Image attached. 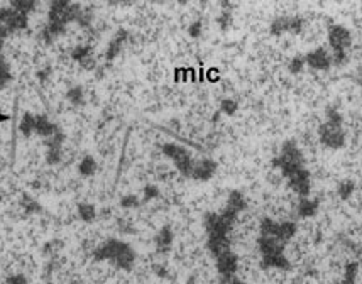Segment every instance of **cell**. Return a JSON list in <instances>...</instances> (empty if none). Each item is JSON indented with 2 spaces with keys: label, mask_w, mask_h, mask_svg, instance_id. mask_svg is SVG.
I'll return each instance as SVG.
<instances>
[{
  "label": "cell",
  "mask_w": 362,
  "mask_h": 284,
  "mask_svg": "<svg viewBox=\"0 0 362 284\" xmlns=\"http://www.w3.org/2000/svg\"><path fill=\"white\" fill-rule=\"evenodd\" d=\"M71 59L73 61L80 63V64H87V61L90 59V47L88 46H76L75 49L71 51Z\"/></svg>",
  "instance_id": "52a82bcc"
},
{
  "label": "cell",
  "mask_w": 362,
  "mask_h": 284,
  "mask_svg": "<svg viewBox=\"0 0 362 284\" xmlns=\"http://www.w3.org/2000/svg\"><path fill=\"white\" fill-rule=\"evenodd\" d=\"M97 173H98V162H97V159H95L93 156H90V154L81 158L78 161V165H76V174H78L81 179L93 178Z\"/></svg>",
  "instance_id": "277c9868"
},
{
  "label": "cell",
  "mask_w": 362,
  "mask_h": 284,
  "mask_svg": "<svg viewBox=\"0 0 362 284\" xmlns=\"http://www.w3.org/2000/svg\"><path fill=\"white\" fill-rule=\"evenodd\" d=\"M87 14L80 6H76L71 0H51L49 17L45 29V37L47 42L56 40L58 36L66 31L70 24H87Z\"/></svg>",
  "instance_id": "6da1fadb"
},
{
  "label": "cell",
  "mask_w": 362,
  "mask_h": 284,
  "mask_svg": "<svg viewBox=\"0 0 362 284\" xmlns=\"http://www.w3.org/2000/svg\"><path fill=\"white\" fill-rule=\"evenodd\" d=\"M66 141V136L59 129L56 134L46 139V162L49 166H56L63 161V144Z\"/></svg>",
  "instance_id": "7a4b0ae2"
},
{
  "label": "cell",
  "mask_w": 362,
  "mask_h": 284,
  "mask_svg": "<svg viewBox=\"0 0 362 284\" xmlns=\"http://www.w3.org/2000/svg\"><path fill=\"white\" fill-rule=\"evenodd\" d=\"M6 120H8V115L0 114V122H6Z\"/></svg>",
  "instance_id": "4fadbf2b"
},
{
  "label": "cell",
  "mask_w": 362,
  "mask_h": 284,
  "mask_svg": "<svg viewBox=\"0 0 362 284\" xmlns=\"http://www.w3.org/2000/svg\"><path fill=\"white\" fill-rule=\"evenodd\" d=\"M237 109H239V105H237V102L232 100V98H226V100L221 103V110L226 115H234Z\"/></svg>",
  "instance_id": "30bf717a"
},
{
  "label": "cell",
  "mask_w": 362,
  "mask_h": 284,
  "mask_svg": "<svg viewBox=\"0 0 362 284\" xmlns=\"http://www.w3.org/2000/svg\"><path fill=\"white\" fill-rule=\"evenodd\" d=\"M12 4H14L17 12L28 14V12H31L34 6H36V0H12Z\"/></svg>",
  "instance_id": "9c48e42d"
},
{
  "label": "cell",
  "mask_w": 362,
  "mask_h": 284,
  "mask_svg": "<svg viewBox=\"0 0 362 284\" xmlns=\"http://www.w3.org/2000/svg\"><path fill=\"white\" fill-rule=\"evenodd\" d=\"M59 131V127L56 126L51 119H47L46 115H36V122H34V134L40 137H51Z\"/></svg>",
  "instance_id": "5b68a950"
},
{
  "label": "cell",
  "mask_w": 362,
  "mask_h": 284,
  "mask_svg": "<svg viewBox=\"0 0 362 284\" xmlns=\"http://www.w3.org/2000/svg\"><path fill=\"white\" fill-rule=\"evenodd\" d=\"M8 80H11V73H8L7 64L2 61V58H0V87L7 85Z\"/></svg>",
  "instance_id": "8fae6325"
},
{
  "label": "cell",
  "mask_w": 362,
  "mask_h": 284,
  "mask_svg": "<svg viewBox=\"0 0 362 284\" xmlns=\"http://www.w3.org/2000/svg\"><path fill=\"white\" fill-rule=\"evenodd\" d=\"M25 24H28L25 14L17 11H2L0 12V37L7 36L16 29H24Z\"/></svg>",
  "instance_id": "3957f363"
},
{
  "label": "cell",
  "mask_w": 362,
  "mask_h": 284,
  "mask_svg": "<svg viewBox=\"0 0 362 284\" xmlns=\"http://www.w3.org/2000/svg\"><path fill=\"white\" fill-rule=\"evenodd\" d=\"M110 2H122V0H110Z\"/></svg>",
  "instance_id": "5bb4252c"
},
{
  "label": "cell",
  "mask_w": 362,
  "mask_h": 284,
  "mask_svg": "<svg viewBox=\"0 0 362 284\" xmlns=\"http://www.w3.org/2000/svg\"><path fill=\"white\" fill-rule=\"evenodd\" d=\"M198 32H200V24L192 25V29H189V34H192V36H198Z\"/></svg>",
  "instance_id": "7c38bea8"
},
{
  "label": "cell",
  "mask_w": 362,
  "mask_h": 284,
  "mask_svg": "<svg viewBox=\"0 0 362 284\" xmlns=\"http://www.w3.org/2000/svg\"><path fill=\"white\" fill-rule=\"evenodd\" d=\"M34 122H36V115L24 114V117H23V120H21V124H19V131L23 132L25 137L33 136L34 134Z\"/></svg>",
  "instance_id": "ba28073f"
},
{
  "label": "cell",
  "mask_w": 362,
  "mask_h": 284,
  "mask_svg": "<svg viewBox=\"0 0 362 284\" xmlns=\"http://www.w3.org/2000/svg\"><path fill=\"white\" fill-rule=\"evenodd\" d=\"M64 97H66V100L70 102L73 107H80L85 103V92H83V88L78 87V85L68 90Z\"/></svg>",
  "instance_id": "8992f818"
}]
</instances>
